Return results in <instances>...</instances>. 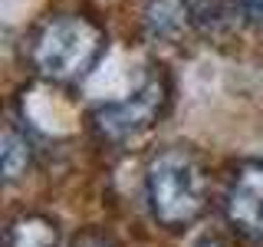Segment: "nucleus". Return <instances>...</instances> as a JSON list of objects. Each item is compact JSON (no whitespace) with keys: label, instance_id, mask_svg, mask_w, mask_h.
Masks as SVG:
<instances>
[{"label":"nucleus","instance_id":"7","mask_svg":"<svg viewBox=\"0 0 263 247\" xmlns=\"http://www.w3.org/2000/svg\"><path fill=\"white\" fill-rule=\"evenodd\" d=\"M0 158H4V175L7 181H16L27 171L30 165V142L16 126H7L4 129V148H0Z\"/></svg>","mask_w":263,"mask_h":247},{"label":"nucleus","instance_id":"2","mask_svg":"<svg viewBox=\"0 0 263 247\" xmlns=\"http://www.w3.org/2000/svg\"><path fill=\"white\" fill-rule=\"evenodd\" d=\"M105 46L102 30L86 16H56L33 43V66L49 82H72L99 63Z\"/></svg>","mask_w":263,"mask_h":247},{"label":"nucleus","instance_id":"3","mask_svg":"<svg viewBox=\"0 0 263 247\" xmlns=\"http://www.w3.org/2000/svg\"><path fill=\"white\" fill-rule=\"evenodd\" d=\"M164 102H168V86L161 76H145L135 89L102 99L96 105V129L112 142H125L135 138L138 132H145L155 119L161 115Z\"/></svg>","mask_w":263,"mask_h":247},{"label":"nucleus","instance_id":"6","mask_svg":"<svg viewBox=\"0 0 263 247\" xmlns=\"http://www.w3.org/2000/svg\"><path fill=\"white\" fill-rule=\"evenodd\" d=\"M56 227L46 218H20L7 231V247H56Z\"/></svg>","mask_w":263,"mask_h":247},{"label":"nucleus","instance_id":"9","mask_svg":"<svg viewBox=\"0 0 263 247\" xmlns=\"http://www.w3.org/2000/svg\"><path fill=\"white\" fill-rule=\"evenodd\" d=\"M76 247H105L102 241H82V244H76Z\"/></svg>","mask_w":263,"mask_h":247},{"label":"nucleus","instance_id":"5","mask_svg":"<svg viewBox=\"0 0 263 247\" xmlns=\"http://www.w3.org/2000/svg\"><path fill=\"white\" fill-rule=\"evenodd\" d=\"M194 20H197V10L191 0H145L142 23H145L148 40H155V43L181 40L191 30Z\"/></svg>","mask_w":263,"mask_h":247},{"label":"nucleus","instance_id":"8","mask_svg":"<svg viewBox=\"0 0 263 247\" xmlns=\"http://www.w3.org/2000/svg\"><path fill=\"white\" fill-rule=\"evenodd\" d=\"M237 10L247 23L253 27H263V0H237Z\"/></svg>","mask_w":263,"mask_h":247},{"label":"nucleus","instance_id":"1","mask_svg":"<svg viewBox=\"0 0 263 247\" xmlns=\"http://www.w3.org/2000/svg\"><path fill=\"white\" fill-rule=\"evenodd\" d=\"M145 191H148L152 214L161 224L184 227L204 211L208 178H204L201 165L194 162V155L181 152V148H171V152H161L148 165Z\"/></svg>","mask_w":263,"mask_h":247},{"label":"nucleus","instance_id":"4","mask_svg":"<svg viewBox=\"0 0 263 247\" xmlns=\"http://www.w3.org/2000/svg\"><path fill=\"white\" fill-rule=\"evenodd\" d=\"M227 218L240 234L263 237V162H250L237 171L227 191Z\"/></svg>","mask_w":263,"mask_h":247}]
</instances>
